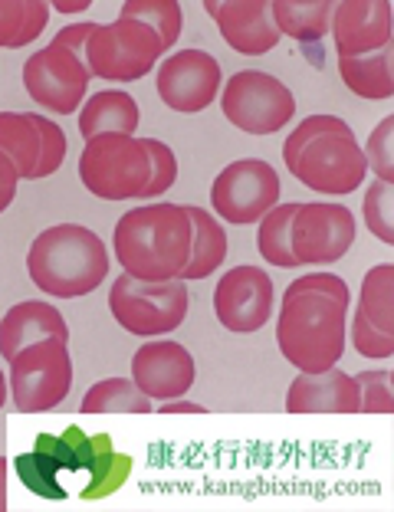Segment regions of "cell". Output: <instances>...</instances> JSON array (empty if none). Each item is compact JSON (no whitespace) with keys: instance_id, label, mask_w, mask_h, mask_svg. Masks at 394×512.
<instances>
[{"instance_id":"obj_23","label":"cell","mask_w":394,"mask_h":512,"mask_svg":"<svg viewBox=\"0 0 394 512\" xmlns=\"http://www.w3.org/2000/svg\"><path fill=\"white\" fill-rule=\"evenodd\" d=\"M40 128L37 115L30 112H0V151L14 161L20 181H33V171L40 165Z\"/></svg>"},{"instance_id":"obj_1","label":"cell","mask_w":394,"mask_h":512,"mask_svg":"<svg viewBox=\"0 0 394 512\" xmlns=\"http://www.w3.org/2000/svg\"><path fill=\"white\" fill-rule=\"evenodd\" d=\"M14 470L40 499H106L132 476V457L115 450L109 434H86L73 424L63 434H37L33 450L14 460Z\"/></svg>"},{"instance_id":"obj_21","label":"cell","mask_w":394,"mask_h":512,"mask_svg":"<svg viewBox=\"0 0 394 512\" xmlns=\"http://www.w3.org/2000/svg\"><path fill=\"white\" fill-rule=\"evenodd\" d=\"M138 102L122 89H106L96 92L92 99H86V106L79 109V135L96 138L106 132H122V135H135L138 128Z\"/></svg>"},{"instance_id":"obj_12","label":"cell","mask_w":394,"mask_h":512,"mask_svg":"<svg viewBox=\"0 0 394 512\" xmlns=\"http://www.w3.org/2000/svg\"><path fill=\"white\" fill-rule=\"evenodd\" d=\"M89 66L83 56L63 50V46H43L23 66V86L33 102L56 115H73L89 89Z\"/></svg>"},{"instance_id":"obj_2","label":"cell","mask_w":394,"mask_h":512,"mask_svg":"<svg viewBox=\"0 0 394 512\" xmlns=\"http://www.w3.org/2000/svg\"><path fill=\"white\" fill-rule=\"evenodd\" d=\"M194 227L184 204H142L115 224L112 250L115 260L132 279L165 283L181 279L191 260Z\"/></svg>"},{"instance_id":"obj_11","label":"cell","mask_w":394,"mask_h":512,"mask_svg":"<svg viewBox=\"0 0 394 512\" xmlns=\"http://www.w3.org/2000/svg\"><path fill=\"white\" fill-rule=\"evenodd\" d=\"M276 204H280V178L270 161L240 158L214 178L211 207L230 224H257Z\"/></svg>"},{"instance_id":"obj_4","label":"cell","mask_w":394,"mask_h":512,"mask_svg":"<svg viewBox=\"0 0 394 512\" xmlns=\"http://www.w3.org/2000/svg\"><path fill=\"white\" fill-rule=\"evenodd\" d=\"M27 270L33 286H40L46 296L76 299L89 296L106 283L109 253L89 227L83 224H56L46 227L30 243Z\"/></svg>"},{"instance_id":"obj_40","label":"cell","mask_w":394,"mask_h":512,"mask_svg":"<svg viewBox=\"0 0 394 512\" xmlns=\"http://www.w3.org/2000/svg\"><path fill=\"white\" fill-rule=\"evenodd\" d=\"M158 414H207L201 404H191V401H161Z\"/></svg>"},{"instance_id":"obj_42","label":"cell","mask_w":394,"mask_h":512,"mask_svg":"<svg viewBox=\"0 0 394 512\" xmlns=\"http://www.w3.org/2000/svg\"><path fill=\"white\" fill-rule=\"evenodd\" d=\"M7 509V460L0 457V512Z\"/></svg>"},{"instance_id":"obj_43","label":"cell","mask_w":394,"mask_h":512,"mask_svg":"<svg viewBox=\"0 0 394 512\" xmlns=\"http://www.w3.org/2000/svg\"><path fill=\"white\" fill-rule=\"evenodd\" d=\"M7 391H10V384L4 378V371H0V407H4V401H7Z\"/></svg>"},{"instance_id":"obj_7","label":"cell","mask_w":394,"mask_h":512,"mask_svg":"<svg viewBox=\"0 0 394 512\" xmlns=\"http://www.w3.org/2000/svg\"><path fill=\"white\" fill-rule=\"evenodd\" d=\"M109 309L125 332L155 339L171 335L188 316V283L165 279V283H145L122 273L109 289Z\"/></svg>"},{"instance_id":"obj_3","label":"cell","mask_w":394,"mask_h":512,"mask_svg":"<svg viewBox=\"0 0 394 512\" xmlns=\"http://www.w3.org/2000/svg\"><path fill=\"white\" fill-rule=\"evenodd\" d=\"M283 161L293 178L319 194H352L365 181V155L339 115H309L289 132Z\"/></svg>"},{"instance_id":"obj_30","label":"cell","mask_w":394,"mask_h":512,"mask_svg":"<svg viewBox=\"0 0 394 512\" xmlns=\"http://www.w3.org/2000/svg\"><path fill=\"white\" fill-rule=\"evenodd\" d=\"M365 224L381 243H394V184L372 181L365 194Z\"/></svg>"},{"instance_id":"obj_38","label":"cell","mask_w":394,"mask_h":512,"mask_svg":"<svg viewBox=\"0 0 394 512\" xmlns=\"http://www.w3.org/2000/svg\"><path fill=\"white\" fill-rule=\"evenodd\" d=\"M96 27H99V23H69V27H63L53 37V46H63V50L83 56V60H86V43H89L92 30H96Z\"/></svg>"},{"instance_id":"obj_20","label":"cell","mask_w":394,"mask_h":512,"mask_svg":"<svg viewBox=\"0 0 394 512\" xmlns=\"http://www.w3.org/2000/svg\"><path fill=\"white\" fill-rule=\"evenodd\" d=\"M43 339L69 342L66 319L50 302H37V299L17 302V306L7 309V316L0 319V358H4V362H10L20 348L43 342Z\"/></svg>"},{"instance_id":"obj_29","label":"cell","mask_w":394,"mask_h":512,"mask_svg":"<svg viewBox=\"0 0 394 512\" xmlns=\"http://www.w3.org/2000/svg\"><path fill=\"white\" fill-rule=\"evenodd\" d=\"M119 20H135L145 23L148 30L158 33L161 46H175L181 37V23H184V10L178 0H125Z\"/></svg>"},{"instance_id":"obj_35","label":"cell","mask_w":394,"mask_h":512,"mask_svg":"<svg viewBox=\"0 0 394 512\" xmlns=\"http://www.w3.org/2000/svg\"><path fill=\"white\" fill-rule=\"evenodd\" d=\"M352 342H355V352L365 358H391L394 355V335L375 329L362 312L352 316Z\"/></svg>"},{"instance_id":"obj_22","label":"cell","mask_w":394,"mask_h":512,"mask_svg":"<svg viewBox=\"0 0 394 512\" xmlns=\"http://www.w3.org/2000/svg\"><path fill=\"white\" fill-rule=\"evenodd\" d=\"M391 50L394 46H381V50L368 56H342L339 73L342 83L349 86L355 96L368 102H385L394 96V66H391Z\"/></svg>"},{"instance_id":"obj_32","label":"cell","mask_w":394,"mask_h":512,"mask_svg":"<svg viewBox=\"0 0 394 512\" xmlns=\"http://www.w3.org/2000/svg\"><path fill=\"white\" fill-rule=\"evenodd\" d=\"M142 145L148 151V158H152V178H148V188L142 191L138 201H152V197H161L178 181V158H175V151L165 142H158V138H142Z\"/></svg>"},{"instance_id":"obj_19","label":"cell","mask_w":394,"mask_h":512,"mask_svg":"<svg viewBox=\"0 0 394 512\" xmlns=\"http://www.w3.org/2000/svg\"><path fill=\"white\" fill-rule=\"evenodd\" d=\"M358 404V381L339 368L299 371L286 391V414H358Z\"/></svg>"},{"instance_id":"obj_13","label":"cell","mask_w":394,"mask_h":512,"mask_svg":"<svg viewBox=\"0 0 394 512\" xmlns=\"http://www.w3.org/2000/svg\"><path fill=\"white\" fill-rule=\"evenodd\" d=\"M289 243L299 266L335 263L355 243V217L345 204H299Z\"/></svg>"},{"instance_id":"obj_17","label":"cell","mask_w":394,"mask_h":512,"mask_svg":"<svg viewBox=\"0 0 394 512\" xmlns=\"http://www.w3.org/2000/svg\"><path fill=\"white\" fill-rule=\"evenodd\" d=\"M204 10L217 20L220 37L243 56H263L280 43L270 4L263 0H207Z\"/></svg>"},{"instance_id":"obj_33","label":"cell","mask_w":394,"mask_h":512,"mask_svg":"<svg viewBox=\"0 0 394 512\" xmlns=\"http://www.w3.org/2000/svg\"><path fill=\"white\" fill-rule=\"evenodd\" d=\"M355 381H358V391H362V404H358V414H391L394 411L391 371L388 368L362 371V375H355Z\"/></svg>"},{"instance_id":"obj_16","label":"cell","mask_w":394,"mask_h":512,"mask_svg":"<svg viewBox=\"0 0 394 512\" xmlns=\"http://www.w3.org/2000/svg\"><path fill=\"white\" fill-rule=\"evenodd\" d=\"M132 381L158 404L184 398L194 384V358L171 339L145 342L132 358Z\"/></svg>"},{"instance_id":"obj_6","label":"cell","mask_w":394,"mask_h":512,"mask_svg":"<svg viewBox=\"0 0 394 512\" xmlns=\"http://www.w3.org/2000/svg\"><path fill=\"white\" fill-rule=\"evenodd\" d=\"M148 178H152V158L135 135H96L79 155V181L102 201H138L148 188Z\"/></svg>"},{"instance_id":"obj_24","label":"cell","mask_w":394,"mask_h":512,"mask_svg":"<svg viewBox=\"0 0 394 512\" xmlns=\"http://www.w3.org/2000/svg\"><path fill=\"white\" fill-rule=\"evenodd\" d=\"M184 211H188V217H191L194 243H191V260L181 270V279H184V283H191V279L211 276L217 266L224 263V256H227V234H224V227H220L217 220L204 211V207H188V204H184Z\"/></svg>"},{"instance_id":"obj_34","label":"cell","mask_w":394,"mask_h":512,"mask_svg":"<svg viewBox=\"0 0 394 512\" xmlns=\"http://www.w3.org/2000/svg\"><path fill=\"white\" fill-rule=\"evenodd\" d=\"M37 128H40L43 148H40V165H37V171H33V181L50 178L53 171H60L63 158H66V135H63V128L56 125L53 119H46V115H37Z\"/></svg>"},{"instance_id":"obj_27","label":"cell","mask_w":394,"mask_h":512,"mask_svg":"<svg viewBox=\"0 0 394 512\" xmlns=\"http://www.w3.org/2000/svg\"><path fill=\"white\" fill-rule=\"evenodd\" d=\"M358 312L375 325V329L394 335V266L381 263L372 266L362 279V296H358Z\"/></svg>"},{"instance_id":"obj_31","label":"cell","mask_w":394,"mask_h":512,"mask_svg":"<svg viewBox=\"0 0 394 512\" xmlns=\"http://www.w3.org/2000/svg\"><path fill=\"white\" fill-rule=\"evenodd\" d=\"M362 155H365V168H372L378 181L394 184V115H385L375 125Z\"/></svg>"},{"instance_id":"obj_36","label":"cell","mask_w":394,"mask_h":512,"mask_svg":"<svg viewBox=\"0 0 394 512\" xmlns=\"http://www.w3.org/2000/svg\"><path fill=\"white\" fill-rule=\"evenodd\" d=\"M27 0H0V50H20Z\"/></svg>"},{"instance_id":"obj_14","label":"cell","mask_w":394,"mask_h":512,"mask_svg":"<svg viewBox=\"0 0 394 512\" xmlns=\"http://www.w3.org/2000/svg\"><path fill=\"white\" fill-rule=\"evenodd\" d=\"M158 99L175 112H204L220 92V63L204 50H178L155 73Z\"/></svg>"},{"instance_id":"obj_10","label":"cell","mask_w":394,"mask_h":512,"mask_svg":"<svg viewBox=\"0 0 394 512\" xmlns=\"http://www.w3.org/2000/svg\"><path fill=\"white\" fill-rule=\"evenodd\" d=\"M220 109L240 132L273 135L296 115V99L276 76L260 69H240L220 92Z\"/></svg>"},{"instance_id":"obj_25","label":"cell","mask_w":394,"mask_h":512,"mask_svg":"<svg viewBox=\"0 0 394 512\" xmlns=\"http://www.w3.org/2000/svg\"><path fill=\"white\" fill-rule=\"evenodd\" d=\"M270 14L280 37L286 33L289 40L316 43L329 33L332 4L329 0H276L270 4Z\"/></svg>"},{"instance_id":"obj_28","label":"cell","mask_w":394,"mask_h":512,"mask_svg":"<svg viewBox=\"0 0 394 512\" xmlns=\"http://www.w3.org/2000/svg\"><path fill=\"white\" fill-rule=\"evenodd\" d=\"M296 211L299 204H276L273 211H266L260 217V230H257V247L263 253V260L283 266V270L299 266L293 256V243H289V227H293Z\"/></svg>"},{"instance_id":"obj_26","label":"cell","mask_w":394,"mask_h":512,"mask_svg":"<svg viewBox=\"0 0 394 512\" xmlns=\"http://www.w3.org/2000/svg\"><path fill=\"white\" fill-rule=\"evenodd\" d=\"M152 398L132 378H106L83 398V414H152Z\"/></svg>"},{"instance_id":"obj_8","label":"cell","mask_w":394,"mask_h":512,"mask_svg":"<svg viewBox=\"0 0 394 512\" xmlns=\"http://www.w3.org/2000/svg\"><path fill=\"white\" fill-rule=\"evenodd\" d=\"M165 53L158 33L135 20H112L92 30L86 43L89 76L112 79V83H135L148 76Z\"/></svg>"},{"instance_id":"obj_5","label":"cell","mask_w":394,"mask_h":512,"mask_svg":"<svg viewBox=\"0 0 394 512\" xmlns=\"http://www.w3.org/2000/svg\"><path fill=\"white\" fill-rule=\"evenodd\" d=\"M345 316L349 306L322 293H286L276 342L289 365L299 371H326L342 362L345 352Z\"/></svg>"},{"instance_id":"obj_41","label":"cell","mask_w":394,"mask_h":512,"mask_svg":"<svg viewBox=\"0 0 394 512\" xmlns=\"http://www.w3.org/2000/svg\"><path fill=\"white\" fill-rule=\"evenodd\" d=\"M92 0H56L53 10H60V14H83V10H89Z\"/></svg>"},{"instance_id":"obj_39","label":"cell","mask_w":394,"mask_h":512,"mask_svg":"<svg viewBox=\"0 0 394 512\" xmlns=\"http://www.w3.org/2000/svg\"><path fill=\"white\" fill-rule=\"evenodd\" d=\"M17 184H20V174L14 168V161H10L4 151H0V214H4L10 204H14Z\"/></svg>"},{"instance_id":"obj_9","label":"cell","mask_w":394,"mask_h":512,"mask_svg":"<svg viewBox=\"0 0 394 512\" xmlns=\"http://www.w3.org/2000/svg\"><path fill=\"white\" fill-rule=\"evenodd\" d=\"M10 394L20 414H43L60 404L73 388V362L66 342L43 339L10 358Z\"/></svg>"},{"instance_id":"obj_18","label":"cell","mask_w":394,"mask_h":512,"mask_svg":"<svg viewBox=\"0 0 394 512\" xmlns=\"http://www.w3.org/2000/svg\"><path fill=\"white\" fill-rule=\"evenodd\" d=\"M329 30L342 56H368L391 43V4L388 0H342L332 4Z\"/></svg>"},{"instance_id":"obj_15","label":"cell","mask_w":394,"mask_h":512,"mask_svg":"<svg viewBox=\"0 0 394 512\" xmlns=\"http://www.w3.org/2000/svg\"><path fill=\"white\" fill-rule=\"evenodd\" d=\"M273 299V279L260 266H237L220 276L214 289V312L224 329L250 335L270 322Z\"/></svg>"},{"instance_id":"obj_37","label":"cell","mask_w":394,"mask_h":512,"mask_svg":"<svg viewBox=\"0 0 394 512\" xmlns=\"http://www.w3.org/2000/svg\"><path fill=\"white\" fill-rule=\"evenodd\" d=\"M286 293H322V296H332L349 306L352 302V293L349 286H345V279L332 276V273H309V276H299L296 283H289Z\"/></svg>"}]
</instances>
